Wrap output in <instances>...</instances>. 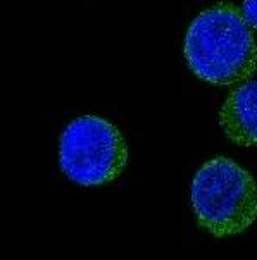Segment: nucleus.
<instances>
[{
	"mask_svg": "<svg viewBox=\"0 0 257 260\" xmlns=\"http://www.w3.org/2000/svg\"><path fill=\"white\" fill-rule=\"evenodd\" d=\"M188 68L216 86L245 83L257 71V42L240 7L219 2L195 16L183 42Z\"/></svg>",
	"mask_w": 257,
	"mask_h": 260,
	"instance_id": "f257e3e1",
	"label": "nucleus"
},
{
	"mask_svg": "<svg viewBox=\"0 0 257 260\" xmlns=\"http://www.w3.org/2000/svg\"><path fill=\"white\" fill-rule=\"evenodd\" d=\"M190 198L198 228L214 238L245 233L257 221V184L228 157L207 160L195 173Z\"/></svg>",
	"mask_w": 257,
	"mask_h": 260,
	"instance_id": "f03ea898",
	"label": "nucleus"
},
{
	"mask_svg": "<svg viewBox=\"0 0 257 260\" xmlns=\"http://www.w3.org/2000/svg\"><path fill=\"white\" fill-rule=\"evenodd\" d=\"M128 143L118 126L100 116H79L59 138L61 171L81 186L109 184L125 173Z\"/></svg>",
	"mask_w": 257,
	"mask_h": 260,
	"instance_id": "7ed1b4c3",
	"label": "nucleus"
},
{
	"mask_svg": "<svg viewBox=\"0 0 257 260\" xmlns=\"http://www.w3.org/2000/svg\"><path fill=\"white\" fill-rule=\"evenodd\" d=\"M219 126L238 147H257V79L233 88L219 111Z\"/></svg>",
	"mask_w": 257,
	"mask_h": 260,
	"instance_id": "20e7f679",
	"label": "nucleus"
},
{
	"mask_svg": "<svg viewBox=\"0 0 257 260\" xmlns=\"http://www.w3.org/2000/svg\"><path fill=\"white\" fill-rule=\"evenodd\" d=\"M240 11L243 17H245L247 24L257 31V0H247V2H243Z\"/></svg>",
	"mask_w": 257,
	"mask_h": 260,
	"instance_id": "39448f33",
	"label": "nucleus"
}]
</instances>
